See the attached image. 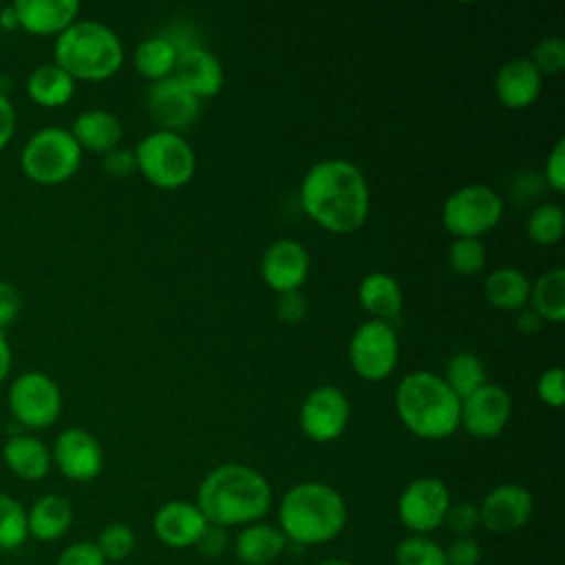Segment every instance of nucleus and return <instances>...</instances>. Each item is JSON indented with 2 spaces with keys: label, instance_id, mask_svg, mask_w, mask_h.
Returning <instances> with one entry per match:
<instances>
[{
  "label": "nucleus",
  "instance_id": "f257e3e1",
  "mask_svg": "<svg viewBox=\"0 0 565 565\" xmlns=\"http://www.w3.org/2000/svg\"><path fill=\"white\" fill-rule=\"evenodd\" d=\"M300 205L322 230L351 234L369 216L371 192L366 177L347 159H322L300 181Z\"/></svg>",
  "mask_w": 565,
  "mask_h": 565
},
{
  "label": "nucleus",
  "instance_id": "f03ea898",
  "mask_svg": "<svg viewBox=\"0 0 565 565\" xmlns=\"http://www.w3.org/2000/svg\"><path fill=\"white\" fill-rule=\"evenodd\" d=\"M271 486L256 468L223 463L210 470L196 492V508L210 525L243 527L260 521L271 508Z\"/></svg>",
  "mask_w": 565,
  "mask_h": 565
},
{
  "label": "nucleus",
  "instance_id": "7ed1b4c3",
  "mask_svg": "<svg viewBox=\"0 0 565 565\" xmlns=\"http://www.w3.org/2000/svg\"><path fill=\"white\" fill-rule=\"evenodd\" d=\"M347 516L342 494L322 481L291 486L278 505V527L296 545H322L338 539Z\"/></svg>",
  "mask_w": 565,
  "mask_h": 565
},
{
  "label": "nucleus",
  "instance_id": "20e7f679",
  "mask_svg": "<svg viewBox=\"0 0 565 565\" xmlns=\"http://www.w3.org/2000/svg\"><path fill=\"white\" fill-rule=\"evenodd\" d=\"M395 408L406 430L422 439H444L459 428L461 399L433 371L404 375L395 391Z\"/></svg>",
  "mask_w": 565,
  "mask_h": 565
},
{
  "label": "nucleus",
  "instance_id": "39448f33",
  "mask_svg": "<svg viewBox=\"0 0 565 565\" xmlns=\"http://www.w3.org/2000/svg\"><path fill=\"white\" fill-rule=\"evenodd\" d=\"M53 64L73 79L102 82L121 68L124 46L110 26L97 20H75L55 38Z\"/></svg>",
  "mask_w": 565,
  "mask_h": 565
},
{
  "label": "nucleus",
  "instance_id": "423d86ee",
  "mask_svg": "<svg viewBox=\"0 0 565 565\" xmlns=\"http://www.w3.org/2000/svg\"><path fill=\"white\" fill-rule=\"evenodd\" d=\"M132 152L137 170L161 190L183 188L194 177V150L179 132L154 130L146 135Z\"/></svg>",
  "mask_w": 565,
  "mask_h": 565
},
{
  "label": "nucleus",
  "instance_id": "0eeeda50",
  "mask_svg": "<svg viewBox=\"0 0 565 565\" xmlns=\"http://www.w3.org/2000/svg\"><path fill=\"white\" fill-rule=\"evenodd\" d=\"M82 163V148L64 128H42L29 137L20 152L22 172L40 185L68 181Z\"/></svg>",
  "mask_w": 565,
  "mask_h": 565
},
{
  "label": "nucleus",
  "instance_id": "6e6552de",
  "mask_svg": "<svg viewBox=\"0 0 565 565\" xmlns=\"http://www.w3.org/2000/svg\"><path fill=\"white\" fill-rule=\"evenodd\" d=\"M503 216L501 196L481 183L455 190L441 207V225L455 238H481Z\"/></svg>",
  "mask_w": 565,
  "mask_h": 565
},
{
  "label": "nucleus",
  "instance_id": "1a4fd4ad",
  "mask_svg": "<svg viewBox=\"0 0 565 565\" xmlns=\"http://www.w3.org/2000/svg\"><path fill=\"white\" fill-rule=\"evenodd\" d=\"M9 411L24 428H49L62 413L60 386L40 371L18 375L9 386Z\"/></svg>",
  "mask_w": 565,
  "mask_h": 565
},
{
  "label": "nucleus",
  "instance_id": "9d476101",
  "mask_svg": "<svg viewBox=\"0 0 565 565\" xmlns=\"http://www.w3.org/2000/svg\"><path fill=\"white\" fill-rule=\"evenodd\" d=\"M399 355L395 329L384 320L362 322L349 340V362L353 371L369 382L384 380L393 373Z\"/></svg>",
  "mask_w": 565,
  "mask_h": 565
},
{
  "label": "nucleus",
  "instance_id": "9b49d317",
  "mask_svg": "<svg viewBox=\"0 0 565 565\" xmlns=\"http://www.w3.org/2000/svg\"><path fill=\"white\" fill-rule=\"evenodd\" d=\"M450 503V492L441 479L419 477L402 490L397 499V516L406 530L426 536L444 525Z\"/></svg>",
  "mask_w": 565,
  "mask_h": 565
},
{
  "label": "nucleus",
  "instance_id": "f8f14e48",
  "mask_svg": "<svg viewBox=\"0 0 565 565\" xmlns=\"http://www.w3.org/2000/svg\"><path fill=\"white\" fill-rule=\"evenodd\" d=\"M349 415L351 406L347 395L333 384H322L305 397L298 413V422L302 433L311 441L327 444L344 433Z\"/></svg>",
  "mask_w": 565,
  "mask_h": 565
},
{
  "label": "nucleus",
  "instance_id": "ddd939ff",
  "mask_svg": "<svg viewBox=\"0 0 565 565\" xmlns=\"http://www.w3.org/2000/svg\"><path fill=\"white\" fill-rule=\"evenodd\" d=\"M512 415V399L499 384H483L472 395L461 399L459 424L477 439L501 435Z\"/></svg>",
  "mask_w": 565,
  "mask_h": 565
},
{
  "label": "nucleus",
  "instance_id": "4468645a",
  "mask_svg": "<svg viewBox=\"0 0 565 565\" xmlns=\"http://www.w3.org/2000/svg\"><path fill=\"white\" fill-rule=\"evenodd\" d=\"M534 512V499L519 483H501L492 488L479 503L481 527L492 534H512L527 525Z\"/></svg>",
  "mask_w": 565,
  "mask_h": 565
},
{
  "label": "nucleus",
  "instance_id": "2eb2a0df",
  "mask_svg": "<svg viewBox=\"0 0 565 565\" xmlns=\"http://www.w3.org/2000/svg\"><path fill=\"white\" fill-rule=\"evenodd\" d=\"M51 459L71 481H93L104 468V450L84 428L62 430L53 444Z\"/></svg>",
  "mask_w": 565,
  "mask_h": 565
},
{
  "label": "nucleus",
  "instance_id": "dca6fc26",
  "mask_svg": "<svg viewBox=\"0 0 565 565\" xmlns=\"http://www.w3.org/2000/svg\"><path fill=\"white\" fill-rule=\"evenodd\" d=\"M260 276L265 285L278 294L300 291L309 276V254L305 245L294 238L274 241L263 254Z\"/></svg>",
  "mask_w": 565,
  "mask_h": 565
},
{
  "label": "nucleus",
  "instance_id": "f3484780",
  "mask_svg": "<svg viewBox=\"0 0 565 565\" xmlns=\"http://www.w3.org/2000/svg\"><path fill=\"white\" fill-rule=\"evenodd\" d=\"M148 113L159 130H181L199 117V99L174 77L152 82L148 90Z\"/></svg>",
  "mask_w": 565,
  "mask_h": 565
},
{
  "label": "nucleus",
  "instance_id": "a211bd4d",
  "mask_svg": "<svg viewBox=\"0 0 565 565\" xmlns=\"http://www.w3.org/2000/svg\"><path fill=\"white\" fill-rule=\"evenodd\" d=\"M207 527L203 512L192 501H168L152 516L154 536L174 550L194 547Z\"/></svg>",
  "mask_w": 565,
  "mask_h": 565
},
{
  "label": "nucleus",
  "instance_id": "6ab92c4d",
  "mask_svg": "<svg viewBox=\"0 0 565 565\" xmlns=\"http://www.w3.org/2000/svg\"><path fill=\"white\" fill-rule=\"evenodd\" d=\"M18 26L33 35H60L79 13L77 0H18L11 4Z\"/></svg>",
  "mask_w": 565,
  "mask_h": 565
},
{
  "label": "nucleus",
  "instance_id": "aec40b11",
  "mask_svg": "<svg viewBox=\"0 0 565 565\" xmlns=\"http://www.w3.org/2000/svg\"><path fill=\"white\" fill-rule=\"evenodd\" d=\"M543 75L534 68L530 57H516L505 62L494 77L497 99L510 110H523L541 95Z\"/></svg>",
  "mask_w": 565,
  "mask_h": 565
},
{
  "label": "nucleus",
  "instance_id": "412c9836",
  "mask_svg": "<svg viewBox=\"0 0 565 565\" xmlns=\"http://www.w3.org/2000/svg\"><path fill=\"white\" fill-rule=\"evenodd\" d=\"M172 77L181 82L199 102L218 95L225 84L221 62L203 46H194L179 53Z\"/></svg>",
  "mask_w": 565,
  "mask_h": 565
},
{
  "label": "nucleus",
  "instance_id": "4be33fe9",
  "mask_svg": "<svg viewBox=\"0 0 565 565\" xmlns=\"http://www.w3.org/2000/svg\"><path fill=\"white\" fill-rule=\"evenodd\" d=\"M68 132L73 135V139L82 150L102 152V154L119 148V141L124 137L119 117L104 108H90L79 113Z\"/></svg>",
  "mask_w": 565,
  "mask_h": 565
},
{
  "label": "nucleus",
  "instance_id": "5701e85b",
  "mask_svg": "<svg viewBox=\"0 0 565 565\" xmlns=\"http://www.w3.org/2000/svg\"><path fill=\"white\" fill-rule=\"evenodd\" d=\"M287 543L278 525L256 521L241 527L234 539V554L243 565H269L282 556Z\"/></svg>",
  "mask_w": 565,
  "mask_h": 565
},
{
  "label": "nucleus",
  "instance_id": "b1692460",
  "mask_svg": "<svg viewBox=\"0 0 565 565\" xmlns=\"http://www.w3.org/2000/svg\"><path fill=\"white\" fill-rule=\"evenodd\" d=\"M29 536L42 543L62 539L73 525V505L62 494H44L26 510Z\"/></svg>",
  "mask_w": 565,
  "mask_h": 565
},
{
  "label": "nucleus",
  "instance_id": "393cba45",
  "mask_svg": "<svg viewBox=\"0 0 565 565\" xmlns=\"http://www.w3.org/2000/svg\"><path fill=\"white\" fill-rule=\"evenodd\" d=\"M2 459L7 468L24 481L44 479L53 463L51 450L33 435H11L2 446Z\"/></svg>",
  "mask_w": 565,
  "mask_h": 565
},
{
  "label": "nucleus",
  "instance_id": "a878e982",
  "mask_svg": "<svg viewBox=\"0 0 565 565\" xmlns=\"http://www.w3.org/2000/svg\"><path fill=\"white\" fill-rule=\"evenodd\" d=\"M358 298L362 309L371 313L373 320H384V322L395 318L404 305V294L399 282L386 271L366 274L358 287Z\"/></svg>",
  "mask_w": 565,
  "mask_h": 565
},
{
  "label": "nucleus",
  "instance_id": "bb28decb",
  "mask_svg": "<svg viewBox=\"0 0 565 565\" xmlns=\"http://www.w3.org/2000/svg\"><path fill=\"white\" fill-rule=\"evenodd\" d=\"M532 282L514 267H497L483 282L486 300L503 311H521L530 302Z\"/></svg>",
  "mask_w": 565,
  "mask_h": 565
},
{
  "label": "nucleus",
  "instance_id": "cd10ccee",
  "mask_svg": "<svg viewBox=\"0 0 565 565\" xmlns=\"http://www.w3.org/2000/svg\"><path fill=\"white\" fill-rule=\"evenodd\" d=\"M26 93L38 106L57 108L73 97L75 79L53 62L40 64L26 77Z\"/></svg>",
  "mask_w": 565,
  "mask_h": 565
},
{
  "label": "nucleus",
  "instance_id": "c85d7f7f",
  "mask_svg": "<svg viewBox=\"0 0 565 565\" xmlns=\"http://www.w3.org/2000/svg\"><path fill=\"white\" fill-rule=\"evenodd\" d=\"M177 57H179V51L166 35H152L141 40L132 53L137 73L150 82L172 77Z\"/></svg>",
  "mask_w": 565,
  "mask_h": 565
},
{
  "label": "nucleus",
  "instance_id": "c756f323",
  "mask_svg": "<svg viewBox=\"0 0 565 565\" xmlns=\"http://www.w3.org/2000/svg\"><path fill=\"white\" fill-rule=\"evenodd\" d=\"M530 307L543 322L565 320V271L561 267L541 274L530 287Z\"/></svg>",
  "mask_w": 565,
  "mask_h": 565
},
{
  "label": "nucleus",
  "instance_id": "7c9ffc66",
  "mask_svg": "<svg viewBox=\"0 0 565 565\" xmlns=\"http://www.w3.org/2000/svg\"><path fill=\"white\" fill-rule=\"evenodd\" d=\"M444 382L459 399H466L486 384V366L475 353L457 351L446 364Z\"/></svg>",
  "mask_w": 565,
  "mask_h": 565
},
{
  "label": "nucleus",
  "instance_id": "2f4dec72",
  "mask_svg": "<svg viewBox=\"0 0 565 565\" xmlns=\"http://www.w3.org/2000/svg\"><path fill=\"white\" fill-rule=\"evenodd\" d=\"M29 539L26 508L11 494L0 492V550L13 552Z\"/></svg>",
  "mask_w": 565,
  "mask_h": 565
},
{
  "label": "nucleus",
  "instance_id": "473e14b6",
  "mask_svg": "<svg viewBox=\"0 0 565 565\" xmlns=\"http://www.w3.org/2000/svg\"><path fill=\"white\" fill-rule=\"evenodd\" d=\"M563 225L565 216L561 205L541 203L530 212L525 230L530 241H534L536 245H554L563 236Z\"/></svg>",
  "mask_w": 565,
  "mask_h": 565
},
{
  "label": "nucleus",
  "instance_id": "72a5a7b5",
  "mask_svg": "<svg viewBox=\"0 0 565 565\" xmlns=\"http://www.w3.org/2000/svg\"><path fill=\"white\" fill-rule=\"evenodd\" d=\"M395 565H448L444 547L419 534L402 539L395 547Z\"/></svg>",
  "mask_w": 565,
  "mask_h": 565
},
{
  "label": "nucleus",
  "instance_id": "f704fd0d",
  "mask_svg": "<svg viewBox=\"0 0 565 565\" xmlns=\"http://www.w3.org/2000/svg\"><path fill=\"white\" fill-rule=\"evenodd\" d=\"M95 545L106 563H119V561H126L135 552L137 536H135L132 527L126 523H108L97 534Z\"/></svg>",
  "mask_w": 565,
  "mask_h": 565
},
{
  "label": "nucleus",
  "instance_id": "c9c22d12",
  "mask_svg": "<svg viewBox=\"0 0 565 565\" xmlns=\"http://www.w3.org/2000/svg\"><path fill=\"white\" fill-rule=\"evenodd\" d=\"M448 263L459 276L479 274L486 265V245L481 238H455L448 249Z\"/></svg>",
  "mask_w": 565,
  "mask_h": 565
},
{
  "label": "nucleus",
  "instance_id": "e433bc0d",
  "mask_svg": "<svg viewBox=\"0 0 565 565\" xmlns=\"http://www.w3.org/2000/svg\"><path fill=\"white\" fill-rule=\"evenodd\" d=\"M530 62L534 64V68L541 75H558L565 66V42H563V38L552 35V38L541 40L534 46Z\"/></svg>",
  "mask_w": 565,
  "mask_h": 565
},
{
  "label": "nucleus",
  "instance_id": "4c0bfd02",
  "mask_svg": "<svg viewBox=\"0 0 565 565\" xmlns=\"http://www.w3.org/2000/svg\"><path fill=\"white\" fill-rule=\"evenodd\" d=\"M444 525H448L450 532L457 536H472L477 527H481L479 519V505L472 501H457L448 505V512L444 516Z\"/></svg>",
  "mask_w": 565,
  "mask_h": 565
},
{
  "label": "nucleus",
  "instance_id": "58836bf2",
  "mask_svg": "<svg viewBox=\"0 0 565 565\" xmlns=\"http://www.w3.org/2000/svg\"><path fill=\"white\" fill-rule=\"evenodd\" d=\"M563 380H565L563 369L561 366H552V369L543 371L539 382H536V395L550 408H561L563 406V399H565Z\"/></svg>",
  "mask_w": 565,
  "mask_h": 565
},
{
  "label": "nucleus",
  "instance_id": "ea45409f",
  "mask_svg": "<svg viewBox=\"0 0 565 565\" xmlns=\"http://www.w3.org/2000/svg\"><path fill=\"white\" fill-rule=\"evenodd\" d=\"M55 565H106V561L99 554L95 543L79 541V543H71L68 547H64L62 554L57 556Z\"/></svg>",
  "mask_w": 565,
  "mask_h": 565
},
{
  "label": "nucleus",
  "instance_id": "a19ab883",
  "mask_svg": "<svg viewBox=\"0 0 565 565\" xmlns=\"http://www.w3.org/2000/svg\"><path fill=\"white\" fill-rule=\"evenodd\" d=\"M448 565H479L481 545L472 536H457L448 547H444Z\"/></svg>",
  "mask_w": 565,
  "mask_h": 565
},
{
  "label": "nucleus",
  "instance_id": "79ce46f5",
  "mask_svg": "<svg viewBox=\"0 0 565 565\" xmlns=\"http://www.w3.org/2000/svg\"><path fill=\"white\" fill-rule=\"evenodd\" d=\"M543 181L558 194L565 190V139H558L550 150L543 170Z\"/></svg>",
  "mask_w": 565,
  "mask_h": 565
},
{
  "label": "nucleus",
  "instance_id": "37998d69",
  "mask_svg": "<svg viewBox=\"0 0 565 565\" xmlns=\"http://www.w3.org/2000/svg\"><path fill=\"white\" fill-rule=\"evenodd\" d=\"M102 170L113 179H128L130 174L137 172L135 152L124 150V148H115V150L106 152L102 159Z\"/></svg>",
  "mask_w": 565,
  "mask_h": 565
},
{
  "label": "nucleus",
  "instance_id": "c03bdc74",
  "mask_svg": "<svg viewBox=\"0 0 565 565\" xmlns=\"http://www.w3.org/2000/svg\"><path fill=\"white\" fill-rule=\"evenodd\" d=\"M309 311L307 298L302 296V291H287L280 294L278 302H276V316L285 322V324H298L305 320Z\"/></svg>",
  "mask_w": 565,
  "mask_h": 565
},
{
  "label": "nucleus",
  "instance_id": "a18cd8bd",
  "mask_svg": "<svg viewBox=\"0 0 565 565\" xmlns=\"http://www.w3.org/2000/svg\"><path fill=\"white\" fill-rule=\"evenodd\" d=\"M20 307H22L20 291L11 282L0 280V331L15 322Z\"/></svg>",
  "mask_w": 565,
  "mask_h": 565
},
{
  "label": "nucleus",
  "instance_id": "49530a36",
  "mask_svg": "<svg viewBox=\"0 0 565 565\" xmlns=\"http://www.w3.org/2000/svg\"><path fill=\"white\" fill-rule=\"evenodd\" d=\"M194 547L207 558H218V556H223V552L227 547V534L223 527L207 523V527L203 530V534Z\"/></svg>",
  "mask_w": 565,
  "mask_h": 565
},
{
  "label": "nucleus",
  "instance_id": "de8ad7c7",
  "mask_svg": "<svg viewBox=\"0 0 565 565\" xmlns=\"http://www.w3.org/2000/svg\"><path fill=\"white\" fill-rule=\"evenodd\" d=\"M15 132V110L9 97L0 90V150L11 141Z\"/></svg>",
  "mask_w": 565,
  "mask_h": 565
},
{
  "label": "nucleus",
  "instance_id": "09e8293b",
  "mask_svg": "<svg viewBox=\"0 0 565 565\" xmlns=\"http://www.w3.org/2000/svg\"><path fill=\"white\" fill-rule=\"evenodd\" d=\"M514 324H516V329H519L523 335H534V333L541 331L543 318H541L532 307H523V309L516 313Z\"/></svg>",
  "mask_w": 565,
  "mask_h": 565
},
{
  "label": "nucleus",
  "instance_id": "8fccbe9b",
  "mask_svg": "<svg viewBox=\"0 0 565 565\" xmlns=\"http://www.w3.org/2000/svg\"><path fill=\"white\" fill-rule=\"evenodd\" d=\"M9 371H11V347L4 333L0 331V382L9 375Z\"/></svg>",
  "mask_w": 565,
  "mask_h": 565
},
{
  "label": "nucleus",
  "instance_id": "3c124183",
  "mask_svg": "<svg viewBox=\"0 0 565 565\" xmlns=\"http://www.w3.org/2000/svg\"><path fill=\"white\" fill-rule=\"evenodd\" d=\"M514 196H519V201H530V199H536L539 196V192H541V188H530L527 185V174L525 177H521L516 183H514Z\"/></svg>",
  "mask_w": 565,
  "mask_h": 565
},
{
  "label": "nucleus",
  "instance_id": "603ef678",
  "mask_svg": "<svg viewBox=\"0 0 565 565\" xmlns=\"http://www.w3.org/2000/svg\"><path fill=\"white\" fill-rule=\"evenodd\" d=\"M0 24H2L4 29H15V26H18V18H15L13 7H4V9L0 11Z\"/></svg>",
  "mask_w": 565,
  "mask_h": 565
},
{
  "label": "nucleus",
  "instance_id": "864d4df0",
  "mask_svg": "<svg viewBox=\"0 0 565 565\" xmlns=\"http://www.w3.org/2000/svg\"><path fill=\"white\" fill-rule=\"evenodd\" d=\"M318 565H353V563L342 561V558H327V561H322V563H318Z\"/></svg>",
  "mask_w": 565,
  "mask_h": 565
}]
</instances>
